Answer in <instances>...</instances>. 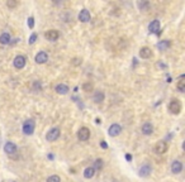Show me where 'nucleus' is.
I'll return each mask as SVG.
<instances>
[{"label":"nucleus","instance_id":"1","mask_svg":"<svg viewBox=\"0 0 185 182\" xmlns=\"http://www.w3.org/2000/svg\"><path fill=\"white\" fill-rule=\"evenodd\" d=\"M34 128H36V123L33 119H28L23 123V126H22V130L26 135H32L34 133Z\"/></svg>","mask_w":185,"mask_h":182},{"label":"nucleus","instance_id":"2","mask_svg":"<svg viewBox=\"0 0 185 182\" xmlns=\"http://www.w3.org/2000/svg\"><path fill=\"white\" fill-rule=\"evenodd\" d=\"M169 111L171 114H175V115L180 114V111H181V103L178 99H172L170 101V104H169Z\"/></svg>","mask_w":185,"mask_h":182},{"label":"nucleus","instance_id":"3","mask_svg":"<svg viewBox=\"0 0 185 182\" xmlns=\"http://www.w3.org/2000/svg\"><path fill=\"white\" fill-rule=\"evenodd\" d=\"M60 135H61V132H60L58 128H52V129H49L47 132L46 139L48 142H55V141H57V139L60 138Z\"/></svg>","mask_w":185,"mask_h":182},{"label":"nucleus","instance_id":"4","mask_svg":"<svg viewBox=\"0 0 185 182\" xmlns=\"http://www.w3.org/2000/svg\"><path fill=\"white\" fill-rule=\"evenodd\" d=\"M26 63H27V58H26L24 56H22V55L17 56V57L14 58V61H13V65H14V67H15V68H18V70H20V68H24Z\"/></svg>","mask_w":185,"mask_h":182},{"label":"nucleus","instance_id":"5","mask_svg":"<svg viewBox=\"0 0 185 182\" xmlns=\"http://www.w3.org/2000/svg\"><path fill=\"white\" fill-rule=\"evenodd\" d=\"M77 138L80 139V141H88V139L90 138V130H89V128L86 126H83V128H80L79 132H77Z\"/></svg>","mask_w":185,"mask_h":182},{"label":"nucleus","instance_id":"6","mask_svg":"<svg viewBox=\"0 0 185 182\" xmlns=\"http://www.w3.org/2000/svg\"><path fill=\"white\" fill-rule=\"evenodd\" d=\"M4 152H5L8 156L15 154V153L18 152V147H17L13 142H6L5 145H4Z\"/></svg>","mask_w":185,"mask_h":182},{"label":"nucleus","instance_id":"7","mask_svg":"<svg viewBox=\"0 0 185 182\" xmlns=\"http://www.w3.org/2000/svg\"><path fill=\"white\" fill-rule=\"evenodd\" d=\"M167 143L165 142V141H160V142H157L156 143V145H155V152L157 153V154H163V153H166L167 152Z\"/></svg>","mask_w":185,"mask_h":182},{"label":"nucleus","instance_id":"8","mask_svg":"<svg viewBox=\"0 0 185 182\" xmlns=\"http://www.w3.org/2000/svg\"><path fill=\"white\" fill-rule=\"evenodd\" d=\"M151 172H152V167H151L148 163L142 165V166L140 167V169H138V175H140L141 177H148V176L151 175Z\"/></svg>","mask_w":185,"mask_h":182},{"label":"nucleus","instance_id":"9","mask_svg":"<svg viewBox=\"0 0 185 182\" xmlns=\"http://www.w3.org/2000/svg\"><path fill=\"white\" fill-rule=\"evenodd\" d=\"M122 133V126L119 125V124H112L110 126H109V129H108V134L110 135V137H117V135H119Z\"/></svg>","mask_w":185,"mask_h":182},{"label":"nucleus","instance_id":"10","mask_svg":"<svg viewBox=\"0 0 185 182\" xmlns=\"http://www.w3.org/2000/svg\"><path fill=\"white\" fill-rule=\"evenodd\" d=\"M34 61H36V63H38V65H42V63H46V62L48 61V55H47V53H46L45 51H41V52H38L37 55H36Z\"/></svg>","mask_w":185,"mask_h":182},{"label":"nucleus","instance_id":"11","mask_svg":"<svg viewBox=\"0 0 185 182\" xmlns=\"http://www.w3.org/2000/svg\"><path fill=\"white\" fill-rule=\"evenodd\" d=\"M90 18H91V15H90V12L88 9H81L80 10V13H79V20H80V22L88 23L90 20Z\"/></svg>","mask_w":185,"mask_h":182},{"label":"nucleus","instance_id":"12","mask_svg":"<svg viewBox=\"0 0 185 182\" xmlns=\"http://www.w3.org/2000/svg\"><path fill=\"white\" fill-rule=\"evenodd\" d=\"M45 37H46V39H48V41H51V42H53V41H57V39H58L60 33H58V30H56V29H49V30L46 32Z\"/></svg>","mask_w":185,"mask_h":182},{"label":"nucleus","instance_id":"13","mask_svg":"<svg viewBox=\"0 0 185 182\" xmlns=\"http://www.w3.org/2000/svg\"><path fill=\"white\" fill-rule=\"evenodd\" d=\"M183 171V163L180 161H174L172 165H171V172L175 173V175H179Z\"/></svg>","mask_w":185,"mask_h":182},{"label":"nucleus","instance_id":"14","mask_svg":"<svg viewBox=\"0 0 185 182\" xmlns=\"http://www.w3.org/2000/svg\"><path fill=\"white\" fill-rule=\"evenodd\" d=\"M148 30H150V33H157L160 30V20H157V19L152 20L148 24Z\"/></svg>","mask_w":185,"mask_h":182},{"label":"nucleus","instance_id":"15","mask_svg":"<svg viewBox=\"0 0 185 182\" xmlns=\"http://www.w3.org/2000/svg\"><path fill=\"white\" fill-rule=\"evenodd\" d=\"M152 56V51L150 47H142L140 49V57L143 58V60H146V58H150Z\"/></svg>","mask_w":185,"mask_h":182},{"label":"nucleus","instance_id":"16","mask_svg":"<svg viewBox=\"0 0 185 182\" xmlns=\"http://www.w3.org/2000/svg\"><path fill=\"white\" fill-rule=\"evenodd\" d=\"M55 90H56V92L58 95H66L70 91V89H69V86H67L66 83H58Z\"/></svg>","mask_w":185,"mask_h":182},{"label":"nucleus","instance_id":"17","mask_svg":"<svg viewBox=\"0 0 185 182\" xmlns=\"http://www.w3.org/2000/svg\"><path fill=\"white\" fill-rule=\"evenodd\" d=\"M142 133L145 134V135H151L153 133V125L151 123H145L142 125Z\"/></svg>","mask_w":185,"mask_h":182},{"label":"nucleus","instance_id":"18","mask_svg":"<svg viewBox=\"0 0 185 182\" xmlns=\"http://www.w3.org/2000/svg\"><path fill=\"white\" fill-rule=\"evenodd\" d=\"M104 99H105V95H104V92H103V91H95L94 92V98H92L94 103L100 104L101 101H104Z\"/></svg>","mask_w":185,"mask_h":182},{"label":"nucleus","instance_id":"19","mask_svg":"<svg viewBox=\"0 0 185 182\" xmlns=\"http://www.w3.org/2000/svg\"><path fill=\"white\" fill-rule=\"evenodd\" d=\"M10 41H12V37H10V34L6 33V32L0 36V43H2V45H9Z\"/></svg>","mask_w":185,"mask_h":182},{"label":"nucleus","instance_id":"20","mask_svg":"<svg viewBox=\"0 0 185 182\" xmlns=\"http://www.w3.org/2000/svg\"><path fill=\"white\" fill-rule=\"evenodd\" d=\"M170 47V41H161L157 43V48L160 51H166Z\"/></svg>","mask_w":185,"mask_h":182},{"label":"nucleus","instance_id":"21","mask_svg":"<svg viewBox=\"0 0 185 182\" xmlns=\"http://www.w3.org/2000/svg\"><path fill=\"white\" fill-rule=\"evenodd\" d=\"M94 175H95V171L92 167H88L84 169V177L85 178H91V177H94Z\"/></svg>","mask_w":185,"mask_h":182},{"label":"nucleus","instance_id":"22","mask_svg":"<svg viewBox=\"0 0 185 182\" xmlns=\"http://www.w3.org/2000/svg\"><path fill=\"white\" fill-rule=\"evenodd\" d=\"M103 167H104V161H103L101 158H98L95 162H94V171H100V169H103Z\"/></svg>","mask_w":185,"mask_h":182},{"label":"nucleus","instance_id":"23","mask_svg":"<svg viewBox=\"0 0 185 182\" xmlns=\"http://www.w3.org/2000/svg\"><path fill=\"white\" fill-rule=\"evenodd\" d=\"M176 87L180 92H184L185 91V81H184V75H181L179 81H178V85H176Z\"/></svg>","mask_w":185,"mask_h":182},{"label":"nucleus","instance_id":"24","mask_svg":"<svg viewBox=\"0 0 185 182\" xmlns=\"http://www.w3.org/2000/svg\"><path fill=\"white\" fill-rule=\"evenodd\" d=\"M137 5H138L140 10H148V8H150V3L148 2H138Z\"/></svg>","mask_w":185,"mask_h":182},{"label":"nucleus","instance_id":"25","mask_svg":"<svg viewBox=\"0 0 185 182\" xmlns=\"http://www.w3.org/2000/svg\"><path fill=\"white\" fill-rule=\"evenodd\" d=\"M83 90L86 91V92H91L92 90H94V85L90 83V82H85V83L83 85Z\"/></svg>","mask_w":185,"mask_h":182},{"label":"nucleus","instance_id":"26","mask_svg":"<svg viewBox=\"0 0 185 182\" xmlns=\"http://www.w3.org/2000/svg\"><path fill=\"white\" fill-rule=\"evenodd\" d=\"M47 182H61V178L57 175H52V176H49L47 178Z\"/></svg>","mask_w":185,"mask_h":182},{"label":"nucleus","instance_id":"27","mask_svg":"<svg viewBox=\"0 0 185 182\" xmlns=\"http://www.w3.org/2000/svg\"><path fill=\"white\" fill-rule=\"evenodd\" d=\"M33 91H36V92H38V91H41V87H42V86H41V82L39 81H36V82H33Z\"/></svg>","mask_w":185,"mask_h":182},{"label":"nucleus","instance_id":"28","mask_svg":"<svg viewBox=\"0 0 185 182\" xmlns=\"http://www.w3.org/2000/svg\"><path fill=\"white\" fill-rule=\"evenodd\" d=\"M6 5H8L10 9H13V8H15V6L18 5V2H15V0H8Z\"/></svg>","mask_w":185,"mask_h":182},{"label":"nucleus","instance_id":"29","mask_svg":"<svg viewBox=\"0 0 185 182\" xmlns=\"http://www.w3.org/2000/svg\"><path fill=\"white\" fill-rule=\"evenodd\" d=\"M28 27L30 28V29H33V27H34V18H28Z\"/></svg>","mask_w":185,"mask_h":182},{"label":"nucleus","instance_id":"30","mask_svg":"<svg viewBox=\"0 0 185 182\" xmlns=\"http://www.w3.org/2000/svg\"><path fill=\"white\" fill-rule=\"evenodd\" d=\"M36 41H37V34H36V33H33L32 36H30V38H29V45H33Z\"/></svg>","mask_w":185,"mask_h":182},{"label":"nucleus","instance_id":"31","mask_svg":"<svg viewBox=\"0 0 185 182\" xmlns=\"http://www.w3.org/2000/svg\"><path fill=\"white\" fill-rule=\"evenodd\" d=\"M71 61H73V62H71V63H73V65H74V63H75V65H80V63H81L79 58H73Z\"/></svg>","mask_w":185,"mask_h":182},{"label":"nucleus","instance_id":"32","mask_svg":"<svg viewBox=\"0 0 185 182\" xmlns=\"http://www.w3.org/2000/svg\"><path fill=\"white\" fill-rule=\"evenodd\" d=\"M100 145H101V147H103V148H108V144H107V143H105V142H104V141H103V142H101V143H100Z\"/></svg>","mask_w":185,"mask_h":182},{"label":"nucleus","instance_id":"33","mask_svg":"<svg viewBox=\"0 0 185 182\" xmlns=\"http://www.w3.org/2000/svg\"><path fill=\"white\" fill-rule=\"evenodd\" d=\"M126 158H127V161H131V159H132V157H131V154H127V156H126Z\"/></svg>","mask_w":185,"mask_h":182},{"label":"nucleus","instance_id":"34","mask_svg":"<svg viewBox=\"0 0 185 182\" xmlns=\"http://www.w3.org/2000/svg\"><path fill=\"white\" fill-rule=\"evenodd\" d=\"M113 182H118V181H113Z\"/></svg>","mask_w":185,"mask_h":182}]
</instances>
